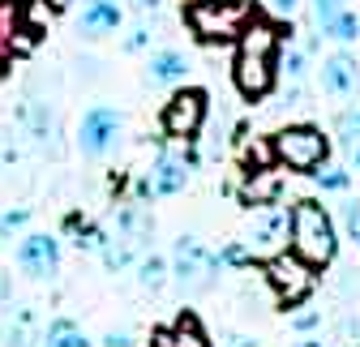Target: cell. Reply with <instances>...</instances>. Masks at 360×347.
<instances>
[{"instance_id": "1", "label": "cell", "mask_w": 360, "mask_h": 347, "mask_svg": "<svg viewBox=\"0 0 360 347\" xmlns=\"http://www.w3.org/2000/svg\"><path fill=\"white\" fill-rule=\"evenodd\" d=\"M232 77H236V91H240L245 99H253V103L275 91V77H279V26L253 18V22L236 34Z\"/></svg>"}, {"instance_id": "2", "label": "cell", "mask_w": 360, "mask_h": 347, "mask_svg": "<svg viewBox=\"0 0 360 347\" xmlns=\"http://www.w3.org/2000/svg\"><path fill=\"white\" fill-rule=\"evenodd\" d=\"M288 249H292L296 257H304L313 270H322V266L335 262V253H339V232H335V219L326 214L322 202L304 197V202H296V206L288 210Z\"/></svg>"}, {"instance_id": "3", "label": "cell", "mask_w": 360, "mask_h": 347, "mask_svg": "<svg viewBox=\"0 0 360 347\" xmlns=\"http://www.w3.org/2000/svg\"><path fill=\"white\" fill-rule=\"evenodd\" d=\"M257 18L253 0H189L185 22L202 43H232Z\"/></svg>"}, {"instance_id": "4", "label": "cell", "mask_w": 360, "mask_h": 347, "mask_svg": "<svg viewBox=\"0 0 360 347\" xmlns=\"http://www.w3.org/2000/svg\"><path fill=\"white\" fill-rule=\"evenodd\" d=\"M270 159L288 171H318L330 159V142L313 124H288L270 138Z\"/></svg>"}, {"instance_id": "5", "label": "cell", "mask_w": 360, "mask_h": 347, "mask_svg": "<svg viewBox=\"0 0 360 347\" xmlns=\"http://www.w3.org/2000/svg\"><path fill=\"white\" fill-rule=\"evenodd\" d=\"M219 270H223L219 253H214V249H206L198 236H180V240H176L167 275H176V283L185 287V292H206V287H214Z\"/></svg>"}, {"instance_id": "6", "label": "cell", "mask_w": 360, "mask_h": 347, "mask_svg": "<svg viewBox=\"0 0 360 347\" xmlns=\"http://www.w3.org/2000/svg\"><path fill=\"white\" fill-rule=\"evenodd\" d=\"M266 283L275 287V296H279L283 309H296V305H304V300L313 296L318 275H313V266L304 262V257H296L288 249V253H270L266 257Z\"/></svg>"}, {"instance_id": "7", "label": "cell", "mask_w": 360, "mask_h": 347, "mask_svg": "<svg viewBox=\"0 0 360 347\" xmlns=\"http://www.w3.org/2000/svg\"><path fill=\"white\" fill-rule=\"evenodd\" d=\"M206 91H198V86H185V91H176L167 103H163V133L176 138V142H189L202 133V124H206Z\"/></svg>"}, {"instance_id": "8", "label": "cell", "mask_w": 360, "mask_h": 347, "mask_svg": "<svg viewBox=\"0 0 360 347\" xmlns=\"http://www.w3.org/2000/svg\"><path fill=\"white\" fill-rule=\"evenodd\" d=\"M120 129H124V116H120L116 107H108V103L90 107V112L82 116V124H77V150H82L86 159H103V155L120 142Z\"/></svg>"}, {"instance_id": "9", "label": "cell", "mask_w": 360, "mask_h": 347, "mask_svg": "<svg viewBox=\"0 0 360 347\" xmlns=\"http://www.w3.org/2000/svg\"><path fill=\"white\" fill-rule=\"evenodd\" d=\"M189 167H193V159H189L185 150H163V155L155 159V167H150V176L138 181V202L180 193V189L189 185Z\"/></svg>"}, {"instance_id": "10", "label": "cell", "mask_w": 360, "mask_h": 347, "mask_svg": "<svg viewBox=\"0 0 360 347\" xmlns=\"http://www.w3.org/2000/svg\"><path fill=\"white\" fill-rule=\"evenodd\" d=\"M18 266H22V275H30V279H52V275L60 270V240L48 236V232L22 236V244H18Z\"/></svg>"}, {"instance_id": "11", "label": "cell", "mask_w": 360, "mask_h": 347, "mask_svg": "<svg viewBox=\"0 0 360 347\" xmlns=\"http://www.w3.org/2000/svg\"><path fill=\"white\" fill-rule=\"evenodd\" d=\"M288 244V210L283 206H266L253 214V228H249V253H279Z\"/></svg>"}, {"instance_id": "12", "label": "cell", "mask_w": 360, "mask_h": 347, "mask_svg": "<svg viewBox=\"0 0 360 347\" xmlns=\"http://www.w3.org/2000/svg\"><path fill=\"white\" fill-rule=\"evenodd\" d=\"M0 339H5V347H34L43 339L39 313L30 305H9L5 317H0Z\"/></svg>"}, {"instance_id": "13", "label": "cell", "mask_w": 360, "mask_h": 347, "mask_svg": "<svg viewBox=\"0 0 360 347\" xmlns=\"http://www.w3.org/2000/svg\"><path fill=\"white\" fill-rule=\"evenodd\" d=\"M150 347H210V339L193 313H180L172 326H159L150 334Z\"/></svg>"}, {"instance_id": "14", "label": "cell", "mask_w": 360, "mask_h": 347, "mask_svg": "<svg viewBox=\"0 0 360 347\" xmlns=\"http://www.w3.org/2000/svg\"><path fill=\"white\" fill-rule=\"evenodd\" d=\"M360 86V65L347 52H335L322 60V91L326 95H352Z\"/></svg>"}, {"instance_id": "15", "label": "cell", "mask_w": 360, "mask_h": 347, "mask_svg": "<svg viewBox=\"0 0 360 347\" xmlns=\"http://www.w3.org/2000/svg\"><path fill=\"white\" fill-rule=\"evenodd\" d=\"M150 232H155V219H150V210H146L142 202H133V206H124V210L116 214V236H120L124 244H133L138 253L150 244Z\"/></svg>"}, {"instance_id": "16", "label": "cell", "mask_w": 360, "mask_h": 347, "mask_svg": "<svg viewBox=\"0 0 360 347\" xmlns=\"http://www.w3.org/2000/svg\"><path fill=\"white\" fill-rule=\"evenodd\" d=\"M120 22H124V13H120L116 0H86L82 18H77V30L82 34H112Z\"/></svg>"}, {"instance_id": "17", "label": "cell", "mask_w": 360, "mask_h": 347, "mask_svg": "<svg viewBox=\"0 0 360 347\" xmlns=\"http://www.w3.org/2000/svg\"><path fill=\"white\" fill-rule=\"evenodd\" d=\"M185 73H189V60L180 52H155L150 65H146L150 86H176V81H185Z\"/></svg>"}, {"instance_id": "18", "label": "cell", "mask_w": 360, "mask_h": 347, "mask_svg": "<svg viewBox=\"0 0 360 347\" xmlns=\"http://www.w3.org/2000/svg\"><path fill=\"white\" fill-rule=\"evenodd\" d=\"M65 232L73 236V244H77V253H99V244H103V228L99 223H90V219H82V214H69L65 219Z\"/></svg>"}, {"instance_id": "19", "label": "cell", "mask_w": 360, "mask_h": 347, "mask_svg": "<svg viewBox=\"0 0 360 347\" xmlns=\"http://www.w3.org/2000/svg\"><path fill=\"white\" fill-rule=\"evenodd\" d=\"M22 120L30 124V133H34V142L48 150L52 146V138H56V120H52V112H48V103H26L22 107Z\"/></svg>"}, {"instance_id": "20", "label": "cell", "mask_w": 360, "mask_h": 347, "mask_svg": "<svg viewBox=\"0 0 360 347\" xmlns=\"http://www.w3.org/2000/svg\"><path fill=\"white\" fill-rule=\"evenodd\" d=\"M43 347H90V339L82 334V326L77 322H69V317H60V322H52L48 330H43V339H39Z\"/></svg>"}, {"instance_id": "21", "label": "cell", "mask_w": 360, "mask_h": 347, "mask_svg": "<svg viewBox=\"0 0 360 347\" xmlns=\"http://www.w3.org/2000/svg\"><path fill=\"white\" fill-rule=\"evenodd\" d=\"M322 30H326V39H335V43H352V39L360 34V18H356L347 5H343V9H339L330 22H322Z\"/></svg>"}, {"instance_id": "22", "label": "cell", "mask_w": 360, "mask_h": 347, "mask_svg": "<svg viewBox=\"0 0 360 347\" xmlns=\"http://www.w3.org/2000/svg\"><path fill=\"white\" fill-rule=\"evenodd\" d=\"M138 283H142L146 292H159V287L167 283V262H163V257H155V253L142 257V262H138Z\"/></svg>"}, {"instance_id": "23", "label": "cell", "mask_w": 360, "mask_h": 347, "mask_svg": "<svg viewBox=\"0 0 360 347\" xmlns=\"http://www.w3.org/2000/svg\"><path fill=\"white\" fill-rule=\"evenodd\" d=\"M309 176L318 181L326 193H343V189L352 185V171H347V167H326V163H322V171H309Z\"/></svg>"}, {"instance_id": "24", "label": "cell", "mask_w": 360, "mask_h": 347, "mask_svg": "<svg viewBox=\"0 0 360 347\" xmlns=\"http://www.w3.org/2000/svg\"><path fill=\"white\" fill-rule=\"evenodd\" d=\"M30 223V206H9V210H0V240H9L13 232H22Z\"/></svg>"}, {"instance_id": "25", "label": "cell", "mask_w": 360, "mask_h": 347, "mask_svg": "<svg viewBox=\"0 0 360 347\" xmlns=\"http://www.w3.org/2000/svg\"><path fill=\"white\" fill-rule=\"evenodd\" d=\"M219 262H223V266H232V270H249V266H253V253H249L240 240H228V244L219 249Z\"/></svg>"}, {"instance_id": "26", "label": "cell", "mask_w": 360, "mask_h": 347, "mask_svg": "<svg viewBox=\"0 0 360 347\" xmlns=\"http://www.w3.org/2000/svg\"><path fill=\"white\" fill-rule=\"evenodd\" d=\"M335 133L343 138V146H356V142H360V107H347V112H339V120H335Z\"/></svg>"}, {"instance_id": "27", "label": "cell", "mask_w": 360, "mask_h": 347, "mask_svg": "<svg viewBox=\"0 0 360 347\" xmlns=\"http://www.w3.org/2000/svg\"><path fill=\"white\" fill-rule=\"evenodd\" d=\"M343 228H347V236H352L356 249H360V202H347V206H343Z\"/></svg>"}, {"instance_id": "28", "label": "cell", "mask_w": 360, "mask_h": 347, "mask_svg": "<svg viewBox=\"0 0 360 347\" xmlns=\"http://www.w3.org/2000/svg\"><path fill=\"white\" fill-rule=\"evenodd\" d=\"M339 9H343V0H313V18H318V26H322V22H330Z\"/></svg>"}, {"instance_id": "29", "label": "cell", "mask_w": 360, "mask_h": 347, "mask_svg": "<svg viewBox=\"0 0 360 347\" xmlns=\"http://www.w3.org/2000/svg\"><path fill=\"white\" fill-rule=\"evenodd\" d=\"M279 69H288V77L300 81L304 77V52H288V60H279Z\"/></svg>"}, {"instance_id": "30", "label": "cell", "mask_w": 360, "mask_h": 347, "mask_svg": "<svg viewBox=\"0 0 360 347\" xmlns=\"http://www.w3.org/2000/svg\"><path fill=\"white\" fill-rule=\"evenodd\" d=\"M146 34H150L146 26H133L129 39H124V48H129V52H142V48H146Z\"/></svg>"}, {"instance_id": "31", "label": "cell", "mask_w": 360, "mask_h": 347, "mask_svg": "<svg viewBox=\"0 0 360 347\" xmlns=\"http://www.w3.org/2000/svg\"><path fill=\"white\" fill-rule=\"evenodd\" d=\"M103 347H133V334L129 330H112V334H103Z\"/></svg>"}, {"instance_id": "32", "label": "cell", "mask_w": 360, "mask_h": 347, "mask_svg": "<svg viewBox=\"0 0 360 347\" xmlns=\"http://www.w3.org/2000/svg\"><path fill=\"white\" fill-rule=\"evenodd\" d=\"M219 347H262V343H257V339H249V334H228Z\"/></svg>"}, {"instance_id": "33", "label": "cell", "mask_w": 360, "mask_h": 347, "mask_svg": "<svg viewBox=\"0 0 360 347\" xmlns=\"http://www.w3.org/2000/svg\"><path fill=\"white\" fill-rule=\"evenodd\" d=\"M313 326H318V313H300L296 317V330H313Z\"/></svg>"}, {"instance_id": "34", "label": "cell", "mask_w": 360, "mask_h": 347, "mask_svg": "<svg viewBox=\"0 0 360 347\" xmlns=\"http://www.w3.org/2000/svg\"><path fill=\"white\" fill-rule=\"evenodd\" d=\"M270 5H275L279 13H292V9H296V0H270Z\"/></svg>"}, {"instance_id": "35", "label": "cell", "mask_w": 360, "mask_h": 347, "mask_svg": "<svg viewBox=\"0 0 360 347\" xmlns=\"http://www.w3.org/2000/svg\"><path fill=\"white\" fill-rule=\"evenodd\" d=\"M347 150H352V163H356V171H360V142H356V146H347Z\"/></svg>"}, {"instance_id": "36", "label": "cell", "mask_w": 360, "mask_h": 347, "mask_svg": "<svg viewBox=\"0 0 360 347\" xmlns=\"http://www.w3.org/2000/svg\"><path fill=\"white\" fill-rule=\"evenodd\" d=\"M159 5V0H138V9H155Z\"/></svg>"}, {"instance_id": "37", "label": "cell", "mask_w": 360, "mask_h": 347, "mask_svg": "<svg viewBox=\"0 0 360 347\" xmlns=\"http://www.w3.org/2000/svg\"><path fill=\"white\" fill-rule=\"evenodd\" d=\"M296 347H322V343H313V339H309V343H296Z\"/></svg>"}]
</instances>
